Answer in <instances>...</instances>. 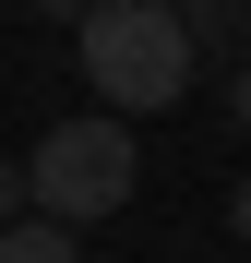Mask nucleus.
<instances>
[{
    "label": "nucleus",
    "mask_w": 251,
    "mask_h": 263,
    "mask_svg": "<svg viewBox=\"0 0 251 263\" xmlns=\"http://www.w3.org/2000/svg\"><path fill=\"white\" fill-rule=\"evenodd\" d=\"M72 48H84V84L120 108V120H156V108H180L191 96V24H180V0H96V12L72 24Z\"/></svg>",
    "instance_id": "nucleus-1"
},
{
    "label": "nucleus",
    "mask_w": 251,
    "mask_h": 263,
    "mask_svg": "<svg viewBox=\"0 0 251 263\" xmlns=\"http://www.w3.org/2000/svg\"><path fill=\"white\" fill-rule=\"evenodd\" d=\"M144 180V156H132V120L96 108V120H48V144L24 156V192L36 215H60V228H96V215H120Z\"/></svg>",
    "instance_id": "nucleus-2"
},
{
    "label": "nucleus",
    "mask_w": 251,
    "mask_h": 263,
    "mask_svg": "<svg viewBox=\"0 0 251 263\" xmlns=\"http://www.w3.org/2000/svg\"><path fill=\"white\" fill-rule=\"evenodd\" d=\"M0 263H72V228L60 215H12L0 228Z\"/></svg>",
    "instance_id": "nucleus-3"
},
{
    "label": "nucleus",
    "mask_w": 251,
    "mask_h": 263,
    "mask_svg": "<svg viewBox=\"0 0 251 263\" xmlns=\"http://www.w3.org/2000/svg\"><path fill=\"white\" fill-rule=\"evenodd\" d=\"M191 48H227V36H251V0H180Z\"/></svg>",
    "instance_id": "nucleus-4"
},
{
    "label": "nucleus",
    "mask_w": 251,
    "mask_h": 263,
    "mask_svg": "<svg viewBox=\"0 0 251 263\" xmlns=\"http://www.w3.org/2000/svg\"><path fill=\"white\" fill-rule=\"evenodd\" d=\"M12 215H36V192H24V167L0 156V228H12Z\"/></svg>",
    "instance_id": "nucleus-5"
},
{
    "label": "nucleus",
    "mask_w": 251,
    "mask_h": 263,
    "mask_svg": "<svg viewBox=\"0 0 251 263\" xmlns=\"http://www.w3.org/2000/svg\"><path fill=\"white\" fill-rule=\"evenodd\" d=\"M227 108H239V132H251V48H239V84H227Z\"/></svg>",
    "instance_id": "nucleus-6"
},
{
    "label": "nucleus",
    "mask_w": 251,
    "mask_h": 263,
    "mask_svg": "<svg viewBox=\"0 0 251 263\" xmlns=\"http://www.w3.org/2000/svg\"><path fill=\"white\" fill-rule=\"evenodd\" d=\"M227 228H239V251H251V180H239V192H227Z\"/></svg>",
    "instance_id": "nucleus-7"
},
{
    "label": "nucleus",
    "mask_w": 251,
    "mask_h": 263,
    "mask_svg": "<svg viewBox=\"0 0 251 263\" xmlns=\"http://www.w3.org/2000/svg\"><path fill=\"white\" fill-rule=\"evenodd\" d=\"M36 12H48V24H84V12H96V0H36Z\"/></svg>",
    "instance_id": "nucleus-8"
}]
</instances>
